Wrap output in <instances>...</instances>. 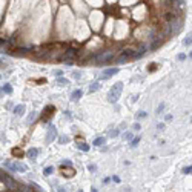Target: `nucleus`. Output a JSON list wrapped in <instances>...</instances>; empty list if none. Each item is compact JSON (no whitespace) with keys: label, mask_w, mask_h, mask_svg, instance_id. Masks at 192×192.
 Returning <instances> with one entry per match:
<instances>
[{"label":"nucleus","mask_w":192,"mask_h":192,"mask_svg":"<svg viewBox=\"0 0 192 192\" xmlns=\"http://www.w3.org/2000/svg\"><path fill=\"white\" fill-rule=\"evenodd\" d=\"M0 95H2V89H0Z\"/></svg>","instance_id":"nucleus-38"},{"label":"nucleus","mask_w":192,"mask_h":192,"mask_svg":"<svg viewBox=\"0 0 192 192\" xmlns=\"http://www.w3.org/2000/svg\"><path fill=\"white\" fill-rule=\"evenodd\" d=\"M101 86H100V83L98 81H95V83H92L91 86H89V92H95V91H98Z\"/></svg>","instance_id":"nucleus-16"},{"label":"nucleus","mask_w":192,"mask_h":192,"mask_svg":"<svg viewBox=\"0 0 192 192\" xmlns=\"http://www.w3.org/2000/svg\"><path fill=\"white\" fill-rule=\"evenodd\" d=\"M192 172V166H191V164H189V166H186V168H183V174H191Z\"/></svg>","instance_id":"nucleus-21"},{"label":"nucleus","mask_w":192,"mask_h":192,"mask_svg":"<svg viewBox=\"0 0 192 192\" xmlns=\"http://www.w3.org/2000/svg\"><path fill=\"white\" fill-rule=\"evenodd\" d=\"M36 115H37V112H36V111H32V112L28 115V118H26V121H28V123L34 121V118H36Z\"/></svg>","instance_id":"nucleus-19"},{"label":"nucleus","mask_w":192,"mask_h":192,"mask_svg":"<svg viewBox=\"0 0 192 192\" xmlns=\"http://www.w3.org/2000/svg\"><path fill=\"white\" fill-rule=\"evenodd\" d=\"M26 155H28L31 160H36L37 157H39V149L37 148H29L28 152H26Z\"/></svg>","instance_id":"nucleus-9"},{"label":"nucleus","mask_w":192,"mask_h":192,"mask_svg":"<svg viewBox=\"0 0 192 192\" xmlns=\"http://www.w3.org/2000/svg\"><path fill=\"white\" fill-rule=\"evenodd\" d=\"M146 115H148L146 112H138V114H137V118H145Z\"/></svg>","instance_id":"nucleus-26"},{"label":"nucleus","mask_w":192,"mask_h":192,"mask_svg":"<svg viewBox=\"0 0 192 192\" xmlns=\"http://www.w3.org/2000/svg\"><path fill=\"white\" fill-rule=\"evenodd\" d=\"M138 141H140V137H135V138H132V140H131V145H132V146H135Z\"/></svg>","instance_id":"nucleus-23"},{"label":"nucleus","mask_w":192,"mask_h":192,"mask_svg":"<svg viewBox=\"0 0 192 192\" xmlns=\"http://www.w3.org/2000/svg\"><path fill=\"white\" fill-rule=\"evenodd\" d=\"M111 180H114L115 183H120V177H117V175H114V177L111 178Z\"/></svg>","instance_id":"nucleus-31"},{"label":"nucleus","mask_w":192,"mask_h":192,"mask_svg":"<svg viewBox=\"0 0 192 192\" xmlns=\"http://www.w3.org/2000/svg\"><path fill=\"white\" fill-rule=\"evenodd\" d=\"M134 129H135V131H138V129H140V125H138V123H135V125H134Z\"/></svg>","instance_id":"nucleus-35"},{"label":"nucleus","mask_w":192,"mask_h":192,"mask_svg":"<svg viewBox=\"0 0 192 192\" xmlns=\"http://www.w3.org/2000/svg\"><path fill=\"white\" fill-rule=\"evenodd\" d=\"M57 83L59 85H68V83H69V80L65 79V77H57Z\"/></svg>","instance_id":"nucleus-17"},{"label":"nucleus","mask_w":192,"mask_h":192,"mask_svg":"<svg viewBox=\"0 0 192 192\" xmlns=\"http://www.w3.org/2000/svg\"><path fill=\"white\" fill-rule=\"evenodd\" d=\"M117 72H118V68H117V66H114V68H108V69H105L103 74L100 75V79H101V80H106V79L112 77V75H114V74H117Z\"/></svg>","instance_id":"nucleus-7"},{"label":"nucleus","mask_w":192,"mask_h":192,"mask_svg":"<svg viewBox=\"0 0 192 192\" xmlns=\"http://www.w3.org/2000/svg\"><path fill=\"white\" fill-rule=\"evenodd\" d=\"M81 97H83V91H81V89H75V91L71 94V100H74V101L80 100Z\"/></svg>","instance_id":"nucleus-10"},{"label":"nucleus","mask_w":192,"mask_h":192,"mask_svg":"<svg viewBox=\"0 0 192 192\" xmlns=\"http://www.w3.org/2000/svg\"><path fill=\"white\" fill-rule=\"evenodd\" d=\"M5 68H6V63H3L2 59H0V69H5Z\"/></svg>","instance_id":"nucleus-33"},{"label":"nucleus","mask_w":192,"mask_h":192,"mask_svg":"<svg viewBox=\"0 0 192 192\" xmlns=\"http://www.w3.org/2000/svg\"><path fill=\"white\" fill-rule=\"evenodd\" d=\"M135 54V49H125L121 52V56L117 59V63H126L129 59H132Z\"/></svg>","instance_id":"nucleus-4"},{"label":"nucleus","mask_w":192,"mask_h":192,"mask_svg":"<svg viewBox=\"0 0 192 192\" xmlns=\"http://www.w3.org/2000/svg\"><path fill=\"white\" fill-rule=\"evenodd\" d=\"M105 141H106L105 137H97V138L94 140V145L95 146H101V145H105Z\"/></svg>","instance_id":"nucleus-15"},{"label":"nucleus","mask_w":192,"mask_h":192,"mask_svg":"<svg viewBox=\"0 0 192 192\" xmlns=\"http://www.w3.org/2000/svg\"><path fill=\"white\" fill-rule=\"evenodd\" d=\"M114 57V52H105V54H100V56H97V63H108L109 60H111Z\"/></svg>","instance_id":"nucleus-8"},{"label":"nucleus","mask_w":192,"mask_h":192,"mask_svg":"<svg viewBox=\"0 0 192 192\" xmlns=\"http://www.w3.org/2000/svg\"><path fill=\"white\" fill-rule=\"evenodd\" d=\"M118 132H120V129H115V131H112V132H111V137H117V135H118Z\"/></svg>","instance_id":"nucleus-29"},{"label":"nucleus","mask_w":192,"mask_h":192,"mask_svg":"<svg viewBox=\"0 0 192 192\" xmlns=\"http://www.w3.org/2000/svg\"><path fill=\"white\" fill-rule=\"evenodd\" d=\"M88 169L91 171V172H95V169H97V168H95V164H89V166H88Z\"/></svg>","instance_id":"nucleus-28"},{"label":"nucleus","mask_w":192,"mask_h":192,"mask_svg":"<svg viewBox=\"0 0 192 192\" xmlns=\"http://www.w3.org/2000/svg\"><path fill=\"white\" fill-rule=\"evenodd\" d=\"M54 114H56V108H54V106H46V108H45V111H43L42 121H43V123H46L48 120H49V118L52 117Z\"/></svg>","instance_id":"nucleus-6"},{"label":"nucleus","mask_w":192,"mask_h":192,"mask_svg":"<svg viewBox=\"0 0 192 192\" xmlns=\"http://www.w3.org/2000/svg\"><path fill=\"white\" fill-rule=\"evenodd\" d=\"M186 59V54H178V60H184Z\"/></svg>","instance_id":"nucleus-32"},{"label":"nucleus","mask_w":192,"mask_h":192,"mask_svg":"<svg viewBox=\"0 0 192 192\" xmlns=\"http://www.w3.org/2000/svg\"><path fill=\"white\" fill-rule=\"evenodd\" d=\"M79 192H83V191H79Z\"/></svg>","instance_id":"nucleus-39"},{"label":"nucleus","mask_w":192,"mask_h":192,"mask_svg":"<svg viewBox=\"0 0 192 192\" xmlns=\"http://www.w3.org/2000/svg\"><path fill=\"white\" fill-rule=\"evenodd\" d=\"M146 54V48H141L140 51H135V54H134V57L132 59H141L143 56Z\"/></svg>","instance_id":"nucleus-13"},{"label":"nucleus","mask_w":192,"mask_h":192,"mask_svg":"<svg viewBox=\"0 0 192 192\" xmlns=\"http://www.w3.org/2000/svg\"><path fill=\"white\" fill-rule=\"evenodd\" d=\"M77 148L80 151H83V152H88V151L91 149V148H89V145H88V143H85V141H77Z\"/></svg>","instance_id":"nucleus-12"},{"label":"nucleus","mask_w":192,"mask_h":192,"mask_svg":"<svg viewBox=\"0 0 192 192\" xmlns=\"http://www.w3.org/2000/svg\"><path fill=\"white\" fill-rule=\"evenodd\" d=\"M54 75H56V77H61V75H63V71H56Z\"/></svg>","instance_id":"nucleus-30"},{"label":"nucleus","mask_w":192,"mask_h":192,"mask_svg":"<svg viewBox=\"0 0 192 192\" xmlns=\"http://www.w3.org/2000/svg\"><path fill=\"white\" fill-rule=\"evenodd\" d=\"M46 143H51L52 140H56L57 138V128L54 126V125H49L48 126V134H46Z\"/></svg>","instance_id":"nucleus-5"},{"label":"nucleus","mask_w":192,"mask_h":192,"mask_svg":"<svg viewBox=\"0 0 192 192\" xmlns=\"http://www.w3.org/2000/svg\"><path fill=\"white\" fill-rule=\"evenodd\" d=\"M25 109H26L25 105H17V106L14 108V114H16V115H23V114H25Z\"/></svg>","instance_id":"nucleus-11"},{"label":"nucleus","mask_w":192,"mask_h":192,"mask_svg":"<svg viewBox=\"0 0 192 192\" xmlns=\"http://www.w3.org/2000/svg\"><path fill=\"white\" fill-rule=\"evenodd\" d=\"M59 192H68L65 188H59Z\"/></svg>","instance_id":"nucleus-36"},{"label":"nucleus","mask_w":192,"mask_h":192,"mask_svg":"<svg viewBox=\"0 0 192 192\" xmlns=\"http://www.w3.org/2000/svg\"><path fill=\"white\" fill-rule=\"evenodd\" d=\"M61 166H72V163H71V161H66V160H63V161H61Z\"/></svg>","instance_id":"nucleus-27"},{"label":"nucleus","mask_w":192,"mask_h":192,"mask_svg":"<svg viewBox=\"0 0 192 192\" xmlns=\"http://www.w3.org/2000/svg\"><path fill=\"white\" fill-rule=\"evenodd\" d=\"M71 138L69 137H60V143H69Z\"/></svg>","instance_id":"nucleus-22"},{"label":"nucleus","mask_w":192,"mask_h":192,"mask_svg":"<svg viewBox=\"0 0 192 192\" xmlns=\"http://www.w3.org/2000/svg\"><path fill=\"white\" fill-rule=\"evenodd\" d=\"M0 79H2V75H0Z\"/></svg>","instance_id":"nucleus-40"},{"label":"nucleus","mask_w":192,"mask_h":192,"mask_svg":"<svg viewBox=\"0 0 192 192\" xmlns=\"http://www.w3.org/2000/svg\"><path fill=\"white\" fill-rule=\"evenodd\" d=\"M183 43H184V46H191V37H186Z\"/></svg>","instance_id":"nucleus-25"},{"label":"nucleus","mask_w":192,"mask_h":192,"mask_svg":"<svg viewBox=\"0 0 192 192\" xmlns=\"http://www.w3.org/2000/svg\"><path fill=\"white\" fill-rule=\"evenodd\" d=\"M123 138L128 140V141H131L134 138V135H132V132H125V134H123Z\"/></svg>","instance_id":"nucleus-20"},{"label":"nucleus","mask_w":192,"mask_h":192,"mask_svg":"<svg viewBox=\"0 0 192 192\" xmlns=\"http://www.w3.org/2000/svg\"><path fill=\"white\" fill-rule=\"evenodd\" d=\"M5 166L8 168V169H11V171H16V172H26V171H28L26 164L20 163V161H14V163L6 161V163H5Z\"/></svg>","instance_id":"nucleus-2"},{"label":"nucleus","mask_w":192,"mask_h":192,"mask_svg":"<svg viewBox=\"0 0 192 192\" xmlns=\"http://www.w3.org/2000/svg\"><path fill=\"white\" fill-rule=\"evenodd\" d=\"M81 77V72H74V79H80Z\"/></svg>","instance_id":"nucleus-34"},{"label":"nucleus","mask_w":192,"mask_h":192,"mask_svg":"<svg viewBox=\"0 0 192 192\" xmlns=\"http://www.w3.org/2000/svg\"><path fill=\"white\" fill-rule=\"evenodd\" d=\"M52 172H54V168H52V166H48V168H45V171H43V174H45L46 177H49Z\"/></svg>","instance_id":"nucleus-18"},{"label":"nucleus","mask_w":192,"mask_h":192,"mask_svg":"<svg viewBox=\"0 0 192 192\" xmlns=\"http://www.w3.org/2000/svg\"><path fill=\"white\" fill-rule=\"evenodd\" d=\"M123 92V83L121 81H117L115 85H112L111 91L108 92V100L111 101V103H117L120 100V95Z\"/></svg>","instance_id":"nucleus-1"},{"label":"nucleus","mask_w":192,"mask_h":192,"mask_svg":"<svg viewBox=\"0 0 192 192\" xmlns=\"http://www.w3.org/2000/svg\"><path fill=\"white\" fill-rule=\"evenodd\" d=\"M164 103H160V106H158V109H157V114H160V112H163V109H164Z\"/></svg>","instance_id":"nucleus-24"},{"label":"nucleus","mask_w":192,"mask_h":192,"mask_svg":"<svg viewBox=\"0 0 192 192\" xmlns=\"http://www.w3.org/2000/svg\"><path fill=\"white\" fill-rule=\"evenodd\" d=\"M91 192H98V191L95 189V188H91Z\"/></svg>","instance_id":"nucleus-37"},{"label":"nucleus","mask_w":192,"mask_h":192,"mask_svg":"<svg viewBox=\"0 0 192 192\" xmlns=\"http://www.w3.org/2000/svg\"><path fill=\"white\" fill-rule=\"evenodd\" d=\"M2 92H5V94H12V86H11L9 83H5L3 88H2Z\"/></svg>","instance_id":"nucleus-14"},{"label":"nucleus","mask_w":192,"mask_h":192,"mask_svg":"<svg viewBox=\"0 0 192 192\" xmlns=\"http://www.w3.org/2000/svg\"><path fill=\"white\" fill-rule=\"evenodd\" d=\"M0 181L5 183V186H8V188H11V189H16L17 184H19V181H16L14 178H11L9 175L2 174V172H0Z\"/></svg>","instance_id":"nucleus-3"}]
</instances>
